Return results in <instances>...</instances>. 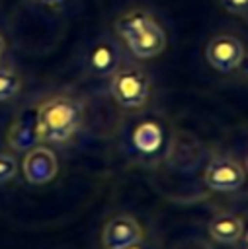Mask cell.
Returning <instances> with one entry per match:
<instances>
[{
    "label": "cell",
    "mask_w": 248,
    "mask_h": 249,
    "mask_svg": "<svg viewBox=\"0 0 248 249\" xmlns=\"http://www.w3.org/2000/svg\"><path fill=\"white\" fill-rule=\"evenodd\" d=\"M125 249H141V245L139 243H133V245H127Z\"/></svg>",
    "instance_id": "ac0fdd59"
},
{
    "label": "cell",
    "mask_w": 248,
    "mask_h": 249,
    "mask_svg": "<svg viewBox=\"0 0 248 249\" xmlns=\"http://www.w3.org/2000/svg\"><path fill=\"white\" fill-rule=\"evenodd\" d=\"M244 54H246V51H244L242 41L230 33H219V35L211 37L205 47L207 62L223 74L236 70L240 66Z\"/></svg>",
    "instance_id": "3957f363"
},
{
    "label": "cell",
    "mask_w": 248,
    "mask_h": 249,
    "mask_svg": "<svg viewBox=\"0 0 248 249\" xmlns=\"http://www.w3.org/2000/svg\"><path fill=\"white\" fill-rule=\"evenodd\" d=\"M39 142V132H37V115L35 111H25L21 113L10 126L8 130V144L14 150L27 152Z\"/></svg>",
    "instance_id": "ba28073f"
},
{
    "label": "cell",
    "mask_w": 248,
    "mask_h": 249,
    "mask_svg": "<svg viewBox=\"0 0 248 249\" xmlns=\"http://www.w3.org/2000/svg\"><path fill=\"white\" fill-rule=\"evenodd\" d=\"M16 160L14 156L6 154V152H0V183H6L10 181L14 175H16Z\"/></svg>",
    "instance_id": "5bb4252c"
},
{
    "label": "cell",
    "mask_w": 248,
    "mask_h": 249,
    "mask_svg": "<svg viewBox=\"0 0 248 249\" xmlns=\"http://www.w3.org/2000/svg\"><path fill=\"white\" fill-rule=\"evenodd\" d=\"M246 169H248V156H246Z\"/></svg>",
    "instance_id": "ffe728a7"
},
{
    "label": "cell",
    "mask_w": 248,
    "mask_h": 249,
    "mask_svg": "<svg viewBox=\"0 0 248 249\" xmlns=\"http://www.w3.org/2000/svg\"><path fill=\"white\" fill-rule=\"evenodd\" d=\"M109 89L117 105L123 109H137L145 105L150 95V80L141 68L127 66L111 74Z\"/></svg>",
    "instance_id": "7a4b0ae2"
},
{
    "label": "cell",
    "mask_w": 248,
    "mask_h": 249,
    "mask_svg": "<svg viewBox=\"0 0 248 249\" xmlns=\"http://www.w3.org/2000/svg\"><path fill=\"white\" fill-rule=\"evenodd\" d=\"M141 237H143V230L139 222L127 214H119L111 218L102 233V241L105 249H125L127 245L139 243Z\"/></svg>",
    "instance_id": "8992f818"
},
{
    "label": "cell",
    "mask_w": 248,
    "mask_h": 249,
    "mask_svg": "<svg viewBox=\"0 0 248 249\" xmlns=\"http://www.w3.org/2000/svg\"><path fill=\"white\" fill-rule=\"evenodd\" d=\"M41 2H45V4H51V6H55V4H61L62 0H41Z\"/></svg>",
    "instance_id": "e0dca14e"
},
{
    "label": "cell",
    "mask_w": 248,
    "mask_h": 249,
    "mask_svg": "<svg viewBox=\"0 0 248 249\" xmlns=\"http://www.w3.org/2000/svg\"><path fill=\"white\" fill-rule=\"evenodd\" d=\"M244 177L242 165L228 156L211 160L205 169V185L213 191H236L242 187Z\"/></svg>",
    "instance_id": "277c9868"
},
{
    "label": "cell",
    "mask_w": 248,
    "mask_h": 249,
    "mask_svg": "<svg viewBox=\"0 0 248 249\" xmlns=\"http://www.w3.org/2000/svg\"><path fill=\"white\" fill-rule=\"evenodd\" d=\"M39 140L64 142L80 124L82 109L70 97H53L41 103L35 111Z\"/></svg>",
    "instance_id": "6da1fadb"
},
{
    "label": "cell",
    "mask_w": 248,
    "mask_h": 249,
    "mask_svg": "<svg viewBox=\"0 0 248 249\" xmlns=\"http://www.w3.org/2000/svg\"><path fill=\"white\" fill-rule=\"evenodd\" d=\"M88 64H90V68H92L96 74H100V76H109V74H113V72L117 70V66H119V49H117L111 41L103 39V41H100V43L92 49V53H90V56H88Z\"/></svg>",
    "instance_id": "30bf717a"
},
{
    "label": "cell",
    "mask_w": 248,
    "mask_h": 249,
    "mask_svg": "<svg viewBox=\"0 0 248 249\" xmlns=\"http://www.w3.org/2000/svg\"><path fill=\"white\" fill-rule=\"evenodd\" d=\"M162 138H164V132L160 128L158 123L154 121H143L135 126L133 130V136H131V142L135 146V150L143 156H150V154H156L162 146Z\"/></svg>",
    "instance_id": "9c48e42d"
},
{
    "label": "cell",
    "mask_w": 248,
    "mask_h": 249,
    "mask_svg": "<svg viewBox=\"0 0 248 249\" xmlns=\"http://www.w3.org/2000/svg\"><path fill=\"white\" fill-rule=\"evenodd\" d=\"M240 68H242V74L248 78V54H244V58L240 62Z\"/></svg>",
    "instance_id": "2e32d148"
},
{
    "label": "cell",
    "mask_w": 248,
    "mask_h": 249,
    "mask_svg": "<svg viewBox=\"0 0 248 249\" xmlns=\"http://www.w3.org/2000/svg\"><path fill=\"white\" fill-rule=\"evenodd\" d=\"M244 231V224L238 216L234 214H217L215 218H211L209 222V233L213 239L221 241V243H234L242 237Z\"/></svg>",
    "instance_id": "8fae6325"
},
{
    "label": "cell",
    "mask_w": 248,
    "mask_h": 249,
    "mask_svg": "<svg viewBox=\"0 0 248 249\" xmlns=\"http://www.w3.org/2000/svg\"><path fill=\"white\" fill-rule=\"evenodd\" d=\"M152 19V16L148 14V12H145V10H131V12H125L123 16H119L117 18V21H115V31H117V35L125 41V39H129L139 27H143L146 21H150Z\"/></svg>",
    "instance_id": "7c38bea8"
},
{
    "label": "cell",
    "mask_w": 248,
    "mask_h": 249,
    "mask_svg": "<svg viewBox=\"0 0 248 249\" xmlns=\"http://www.w3.org/2000/svg\"><path fill=\"white\" fill-rule=\"evenodd\" d=\"M20 78L12 72H0V101L14 97L20 91Z\"/></svg>",
    "instance_id": "4fadbf2b"
},
{
    "label": "cell",
    "mask_w": 248,
    "mask_h": 249,
    "mask_svg": "<svg viewBox=\"0 0 248 249\" xmlns=\"http://www.w3.org/2000/svg\"><path fill=\"white\" fill-rule=\"evenodd\" d=\"M57 156L45 146H33L23 158V175L33 185L49 183L57 175Z\"/></svg>",
    "instance_id": "52a82bcc"
},
{
    "label": "cell",
    "mask_w": 248,
    "mask_h": 249,
    "mask_svg": "<svg viewBox=\"0 0 248 249\" xmlns=\"http://www.w3.org/2000/svg\"><path fill=\"white\" fill-rule=\"evenodd\" d=\"M221 6L234 16H248V0H221Z\"/></svg>",
    "instance_id": "9a60e30c"
},
{
    "label": "cell",
    "mask_w": 248,
    "mask_h": 249,
    "mask_svg": "<svg viewBox=\"0 0 248 249\" xmlns=\"http://www.w3.org/2000/svg\"><path fill=\"white\" fill-rule=\"evenodd\" d=\"M246 241H248V231H246Z\"/></svg>",
    "instance_id": "44dd1931"
},
{
    "label": "cell",
    "mask_w": 248,
    "mask_h": 249,
    "mask_svg": "<svg viewBox=\"0 0 248 249\" xmlns=\"http://www.w3.org/2000/svg\"><path fill=\"white\" fill-rule=\"evenodd\" d=\"M4 51V39H2V35H0V53Z\"/></svg>",
    "instance_id": "d6986e66"
},
{
    "label": "cell",
    "mask_w": 248,
    "mask_h": 249,
    "mask_svg": "<svg viewBox=\"0 0 248 249\" xmlns=\"http://www.w3.org/2000/svg\"><path fill=\"white\" fill-rule=\"evenodd\" d=\"M129 51L139 58H152L166 49V33L160 23L152 18L141 29H137L129 39H125Z\"/></svg>",
    "instance_id": "5b68a950"
}]
</instances>
